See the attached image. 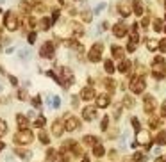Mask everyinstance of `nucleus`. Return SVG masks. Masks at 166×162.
Segmentation results:
<instances>
[{
  "instance_id": "1",
  "label": "nucleus",
  "mask_w": 166,
  "mask_h": 162,
  "mask_svg": "<svg viewBox=\"0 0 166 162\" xmlns=\"http://www.w3.org/2000/svg\"><path fill=\"white\" fill-rule=\"evenodd\" d=\"M4 25L9 32H14L18 27H20V21H18V16L14 14V11H7L4 14Z\"/></svg>"
},
{
  "instance_id": "2",
  "label": "nucleus",
  "mask_w": 166,
  "mask_h": 162,
  "mask_svg": "<svg viewBox=\"0 0 166 162\" xmlns=\"http://www.w3.org/2000/svg\"><path fill=\"white\" fill-rule=\"evenodd\" d=\"M39 55L43 59H52L55 55V45H54V41H45L41 45V48H39Z\"/></svg>"
},
{
  "instance_id": "3",
  "label": "nucleus",
  "mask_w": 166,
  "mask_h": 162,
  "mask_svg": "<svg viewBox=\"0 0 166 162\" xmlns=\"http://www.w3.org/2000/svg\"><path fill=\"white\" fill-rule=\"evenodd\" d=\"M102 48H104L102 43H95V45L91 46L89 54H88V59H89L91 62H98V61L102 59Z\"/></svg>"
},
{
  "instance_id": "4",
  "label": "nucleus",
  "mask_w": 166,
  "mask_h": 162,
  "mask_svg": "<svg viewBox=\"0 0 166 162\" xmlns=\"http://www.w3.org/2000/svg\"><path fill=\"white\" fill-rule=\"evenodd\" d=\"M145 89H147V82H145V78H141V77L132 78V82H131V91H132L134 95H141Z\"/></svg>"
},
{
  "instance_id": "5",
  "label": "nucleus",
  "mask_w": 166,
  "mask_h": 162,
  "mask_svg": "<svg viewBox=\"0 0 166 162\" xmlns=\"http://www.w3.org/2000/svg\"><path fill=\"white\" fill-rule=\"evenodd\" d=\"M30 141H32V134L29 130H21L20 134L14 136V143H18V144H29Z\"/></svg>"
},
{
  "instance_id": "6",
  "label": "nucleus",
  "mask_w": 166,
  "mask_h": 162,
  "mask_svg": "<svg viewBox=\"0 0 166 162\" xmlns=\"http://www.w3.org/2000/svg\"><path fill=\"white\" fill-rule=\"evenodd\" d=\"M127 32H129V27H127L123 21H118V23L113 27V34H114V37H125Z\"/></svg>"
},
{
  "instance_id": "7",
  "label": "nucleus",
  "mask_w": 166,
  "mask_h": 162,
  "mask_svg": "<svg viewBox=\"0 0 166 162\" xmlns=\"http://www.w3.org/2000/svg\"><path fill=\"white\" fill-rule=\"evenodd\" d=\"M79 127H80V123H79L77 118H73V116H68V118H66V121H64V130L73 132V130H77Z\"/></svg>"
},
{
  "instance_id": "8",
  "label": "nucleus",
  "mask_w": 166,
  "mask_h": 162,
  "mask_svg": "<svg viewBox=\"0 0 166 162\" xmlns=\"http://www.w3.org/2000/svg\"><path fill=\"white\" fill-rule=\"evenodd\" d=\"M59 71H61V77H63V78L66 80V82H64L66 86L73 82V71H72L70 68H66V66H63V68H59Z\"/></svg>"
},
{
  "instance_id": "9",
  "label": "nucleus",
  "mask_w": 166,
  "mask_h": 162,
  "mask_svg": "<svg viewBox=\"0 0 166 162\" xmlns=\"http://www.w3.org/2000/svg\"><path fill=\"white\" fill-rule=\"evenodd\" d=\"M118 12H120L123 18H127V16L132 12V9H131V5H129V2H127V0H123V2H120V4H118Z\"/></svg>"
},
{
  "instance_id": "10",
  "label": "nucleus",
  "mask_w": 166,
  "mask_h": 162,
  "mask_svg": "<svg viewBox=\"0 0 166 162\" xmlns=\"http://www.w3.org/2000/svg\"><path fill=\"white\" fill-rule=\"evenodd\" d=\"M82 118H84L86 121H93V119L97 118V111H95L93 107H84V111H82Z\"/></svg>"
},
{
  "instance_id": "11",
  "label": "nucleus",
  "mask_w": 166,
  "mask_h": 162,
  "mask_svg": "<svg viewBox=\"0 0 166 162\" xmlns=\"http://www.w3.org/2000/svg\"><path fill=\"white\" fill-rule=\"evenodd\" d=\"M109 102H111V98H109L106 93H104V95H100V96L97 98V105H98L100 109H106V107L109 105Z\"/></svg>"
},
{
  "instance_id": "12",
  "label": "nucleus",
  "mask_w": 166,
  "mask_h": 162,
  "mask_svg": "<svg viewBox=\"0 0 166 162\" xmlns=\"http://www.w3.org/2000/svg\"><path fill=\"white\" fill-rule=\"evenodd\" d=\"M154 109H156V100H154L152 96H147V98H145V112L150 114Z\"/></svg>"
},
{
  "instance_id": "13",
  "label": "nucleus",
  "mask_w": 166,
  "mask_h": 162,
  "mask_svg": "<svg viewBox=\"0 0 166 162\" xmlns=\"http://www.w3.org/2000/svg\"><path fill=\"white\" fill-rule=\"evenodd\" d=\"M52 132H54L55 137H59V136L64 132V125H63L61 121H54V125H52Z\"/></svg>"
},
{
  "instance_id": "14",
  "label": "nucleus",
  "mask_w": 166,
  "mask_h": 162,
  "mask_svg": "<svg viewBox=\"0 0 166 162\" xmlns=\"http://www.w3.org/2000/svg\"><path fill=\"white\" fill-rule=\"evenodd\" d=\"M80 98H82V100H93V98H95V91H93L91 87H84L82 93H80Z\"/></svg>"
},
{
  "instance_id": "15",
  "label": "nucleus",
  "mask_w": 166,
  "mask_h": 162,
  "mask_svg": "<svg viewBox=\"0 0 166 162\" xmlns=\"http://www.w3.org/2000/svg\"><path fill=\"white\" fill-rule=\"evenodd\" d=\"M52 23H54L52 18H41V20H39V29H41V30H48V29L52 27Z\"/></svg>"
},
{
  "instance_id": "16",
  "label": "nucleus",
  "mask_w": 166,
  "mask_h": 162,
  "mask_svg": "<svg viewBox=\"0 0 166 162\" xmlns=\"http://www.w3.org/2000/svg\"><path fill=\"white\" fill-rule=\"evenodd\" d=\"M111 50H113V57H116V59H120V61L123 59L125 52H123V48H122V46H113Z\"/></svg>"
},
{
  "instance_id": "17",
  "label": "nucleus",
  "mask_w": 166,
  "mask_h": 162,
  "mask_svg": "<svg viewBox=\"0 0 166 162\" xmlns=\"http://www.w3.org/2000/svg\"><path fill=\"white\" fill-rule=\"evenodd\" d=\"M129 68H131V61H125V59H122V61H120V64H118V71H122V73H127V71H129Z\"/></svg>"
},
{
  "instance_id": "18",
  "label": "nucleus",
  "mask_w": 166,
  "mask_h": 162,
  "mask_svg": "<svg viewBox=\"0 0 166 162\" xmlns=\"http://www.w3.org/2000/svg\"><path fill=\"white\" fill-rule=\"evenodd\" d=\"M147 48L152 50V52L159 50V41H157V39H148V41H147Z\"/></svg>"
},
{
  "instance_id": "19",
  "label": "nucleus",
  "mask_w": 166,
  "mask_h": 162,
  "mask_svg": "<svg viewBox=\"0 0 166 162\" xmlns=\"http://www.w3.org/2000/svg\"><path fill=\"white\" fill-rule=\"evenodd\" d=\"M16 123H18L20 128H25V127L29 125V121H27V118H25L23 114H18V116H16Z\"/></svg>"
},
{
  "instance_id": "20",
  "label": "nucleus",
  "mask_w": 166,
  "mask_h": 162,
  "mask_svg": "<svg viewBox=\"0 0 166 162\" xmlns=\"http://www.w3.org/2000/svg\"><path fill=\"white\" fill-rule=\"evenodd\" d=\"M80 18H82L84 23H89L91 18H93V12H91V11H82V12H80Z\"/></svg>"
},
{
  "instance_id": "21",
  "label": "nucleus",
  "mask_w": 166,
  "mask_h": 162,
  "mask_svg": "<svg viewBox=\"0 0 166 162\" xmlns=\"http://www.w3.org/2000/svg\"><path fill=\"white\" fill-rule=\"evenodd\" d=\"M104 153H106L104 146H102V144H95V148H93V155H95V157H102Z\"/></svg>"
},
{
  "instance_id": "22",
  "label": "nucleus",
  "mask_w": 166,
  "mask_h": 162,
  "mask_svg": "<svg viewBox=\"0 0 166 162\" xmlns=\"http://www.w3.org/2000/svg\"><path fill=\"white\" fill-rule=\"evenodd\" d=\"M134 12H136V16H141L143 14V5H141V2H134V9H132Z\"/></svg>"
},
{
  "instance_id": "23",
  "label": "nucleus",
  "mask_w": 166,
  "mask_h": 162,
  "mask_svg": "<svg viewBox=\"0 0 166 162\" xmlns=\"http://www.w3.org/2000/svg\"><path fill=\"white\" fill-rule=\"evenodd\" d=\"M20 7H21V11H23L25 14H29V12H30V4H29L27 0H23V2L20 4Z\"/></svg>"
},
{
  "instance_id": "24",
  "label": "nucleus",
  "mask_w": 166,
  "mask_h": 162,
  "mask_svg": "<svg viewBox=\"0 0 166 162\" xmlns=\"http://www.w3.org/2000/svg\"><path fill=\"white\" fill-rule=\"evenodd\" d=\"M163 29H165V27H163V21H161V20H156V21H154V30H156V32H161Z\"/></svg>"
},
{
  "instance_id": "25",
  "label": "nucleus",
  "mask_w": 166,
  "mask_h": 162,
  "mask_svg": "<svg viewBox=\"0 0 166 162\" xmlns=\"http://www.w3.org/2000/svg\"><path fill=\"white\" fill-rule=\"evenodd\" d=\"M84 143L93 146V144H97V137H93V136H86V137H84Z\"/></svg>"
},
{
  "instance_id": "26",
  "label": "nucleus",
  "mask_w": 166,
  "mask_h": 162,
  "mask_svg": "<svg viewBox=\"0 0 166 162\" xmlns=\"http://www.w3.org/2000/svg\"><path fill=\"white\" fill-rule=\"evenodd\" d=\"M104 68H106V71H107V73H113V71H114V66H113V62H111V61H106Z\"/></svg>"
},
{
  "instance_id": "27",
  "label": "nucleus",
  "mask_w": 166,
  "mask_h": 162,
  "mask_svg": "<svg viewBox=\"0 0 166 162\" xmlns=\"http://www.w3.org/2000/svg\"><path fill=\"white\" fill-rule=\"evenodd\" d=\"M157 144H161V146L166 144V134H165V132H161V134L157 136Z\"/></svg>"
},
{
  "instance_id": "28",
  "label": "nucleus",
  "mask_w": 166,
  "mask_h": 162,
  "mask_svg": "<svg viewBox=\"0 0 166 162\" xmlns=\"http://www.w3.org/2000/svg\"><path fill=\"white\" fill-rule=\"evenodd\" d=\"M5 132H7V123H5L4 119H0V137H2Z\"/></svg>"
},
{
  "instance_id": "29",
  "label": "nucleus",
  "mask_w": 166,
  "mask_h": 162,
  "mask_svg": "<svg viewBox=\"0 0 166 162\" xmlns=\"http://www.w3.org/2000/svg\"><path fill=\"white\" fill-rule=\"evenodd\" d=\"M123 103H125V107H127V109H131V107L134 105V102H132V98H131V96H125V98H123Z\"/></svg>"
},
{
  "instance_id": "30",
  "label": "nucleus",
  "mask_w": 166,
  "mask_h": 162,
  "mask_svg": "<svg viewBox=\"0 0 166 162\" xmlns=\"http://www.w3.org/2000/svg\"><path fill=\"white\" fill-rule=\"evenodd\" d=\"M27 41H29V45H32V43L36 41V32H29V36H27Z\"/></svg>"
},
{
  "instance_id": "31",
  "label": "nucleus",
  "mask_w": 166,
  "mask_h": 162,
  "mask_svg": "<svg viewBox=\"0 0 166 162\" xmlns=\"http://www.w3.org/2000/svg\"><path fill=\"white\" fill-rule=\"evenodd\" d=\"M39 141H41V143H45V144H48V141H50V139H48V136H46L45 132H41V134H39Z\"/></svg>"
},
{
  "instance_id": "32",
  "label": "nucleus",
  "mask_w": 166,
  "mask_h": 162,
  "mask_svg": "<svg viewBox=\"0 0 166 162\" xmlns=\"http://www.w3.org/2000/svg\"><path fill=\"white\" fill-rule=\"evenodd\" d=\"M36 127H45V118H43V116H39V118H38Z\"/></svg>"
},
{
  "instance_id": "33",
  "label": "nucleus",
  "mask_w": 166,
  "mask_h": 162,
  "mask_svg": "<svg viewBox=\"0 0 166 162\" xmlns=\"http://www.w3.org/2000/svg\"><path fill=\"white\" fill-rule=\"evenodd\" d=\"M159 50H161V52H166V39H161V41H159Z\"/></svg>"
},
{
  "instance_id": "34",
  "label": "nucleus",
  "mask_w": 166,
  "mask_h": 162,
  "mask_svg": "<svg viewBox=\"0 0 166 162\" xmlns=\"http://www.w3.org/2000/svg\"><path fill=\"white\" fill-rule=\"evenodd\" d=\"M52 105H54V109H57V107L61 105V100H59L57 96H54V103H52Z\"/></svg>"
},
{
  "instance_id": "35",
  "label": "nucleus",
  "mask_w": 166,
  "mask_h": 162,
  "mask_svg": "<svg viewBox=\"0 0 166 162\" xmlns=\"http://www.w3.org/2000/svg\"><path fill=\"white\" fill-rule=\"evenodd\" d=\"M107 125H109V119H107V116H106V118L102 119V130H106V128H107Z\"/></svg>"
},
{
  "instance_id": "36",
  "label": "nucleus",
  "mask_w": 166,
  "mask_h": 162,
  "mask_svg": "<svg viewBox=\"0 0 166 162\" xmlns=\"http://www.w3.org/2000/svg\"><path fill=\"white\" fill-rule=\"evenodd\" d=\"M161 114H163V116H166V102L161 105Z\"/></svg>"
},
{
  "instance_id": "37",
  "label": "nucleus",
  "mask_w": 166,
  "mask_h": 162,
  "mask_svg": "<svg viewBox=\"0 0 166 162\" xmlns=\"http://www.w3.org/2000/svg\"><path fill=\"white\" fill-rule=\"evenodd\" d=\"M141 23H143V27H147V25H148V23H150V18H145V20H143V21H141Z\"/></svg>"
},
{
  "instance_id": "38",
  "label": "nucleus",
  "mask_w": 166,
  "mask_h": 162,
  "mask_svg": "<svg viewBox=\"0 0 166 162\" xmlns=\"http://www.w3.org/2000/svg\"><path fill=\"white\" fill-rule=\"evenodd\" d=\"M2 89H4V86H2V82H0V93H2Z\"/></svg>"
},
{
  "instance_id": "39",
  "label": "nucleus",
  "mask_w": 166,
  "mask_h": 162,
  "mask_svg": "<svg viewBox=\"0 0 166 162\" xmlns=\"http://www.w3.org/2000/svg\"><path fill=\"white\" fill-rule=\"evenodd\" d=\"M2 150H4V144H2V143H0V152H2Z\"/></svg>"
},
{
  "instance_id": "40",
  "label": "nucleus",
  "mask_w": 166,
  "mask_h": 162,
  "mask_svg": "<svg viewBox=\"0 0 166 162\" xmlns=\"http://www.w3.org/2000/svg\"><path fill=\"white\" fill-rule=\"evenodd\" d=\"M4 2H5V0H0V4H4Z\"/></svg>"
},
{
  "instance_id": "41",
  "label": "nucleus",
  "mask_w": 166,
  "mask_h": 162,
  "mask_svg": "<svg viewBox=\"0 0 166 162\" xmlns=\"http://www.w3.org/2000/svg\"><path fill=\"white\" fill-rule=\"evenodd\" d=\"M0 12H2V7H0Z\"/></svg>"
},
{
  "instance_id": "42",
  "label": "nucleus",
  "mask_w": 166,
  "mask_h": 162,
  "mask_svg": "<svg viewBox=\"0 0 166 162\" xmlns=\"http://www.w3.org/2000/svg\"><path fill=\"white\" fill-rule=\"evenodd\" d=\"M165 18H166V16H165Z\"/></svg>"
}]
</instances>
